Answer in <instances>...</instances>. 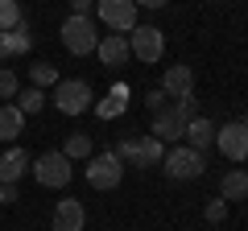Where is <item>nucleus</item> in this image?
<instances>
[{"label":"nucleus","instance_id":"nucleus-10","mask_svg":"<svg viewBox=\"0 0 248 231\" xmlns=\"http://www.w3.org/2000/svg\"><path fill=\"white\" fill-rule=\"evenodd\" d=\"M29 153L21 149V144H9V149L0 153V186H17L21 178L29 173Z\"/></svg>","mask_w":248,"mask_h":231},{"label":"nucleus","instance_id":"nucleus-15","mask_svg":"<svg viewBox=\"0 0 248 231\" xmlns=\"http://www.w3.org/2000/svg\"><path fill=\"white\" fill-rule=\"evenodd\" d=\"M219 198L223 202H244L248 198V169H228L219 178Z\"/></svg>","mask_w":248,"mask_h":231},{"label":"nucleus","instance_id":"nucleus-8","mask_svg":"<svg viewBox=\"0 0 248 231\" xmlns=\"http://www.w3.org/2000/svg\"><path fill=\"white\" fill-rule=\"evenodd\" d=\"M128 50H133V58H141V62H161L166 33H161L157 25H137L133 33H128Z\"/></svg>","mask_w":248,"mask_h":231},{"label":"nucleus","instance_id":"nucleus-2","mask_svg":"<svg viewBox=\"0 0 248 231\" xmlns=\"http://www.w3.org/2000/svg\"><path fill=\"white\" fill-rule=\"evenodd\" d=\"M58 37H62V45H66L75 58H83V54H95V45H99L104 33H99L95 17H87V13H71V17L62 21Z\"/></svg>","mask_w":248,"mask_h":231},{"label":"nucleus","instance_id":"nucleus-7","mask_svg":"<svg viewBox=\"0 0 248 231\" xmlns=\"http://www.w3.org/2000/svg\"><path fill=\"white\" fill-rule=\"evenodd\" d=\"M95 17L99 25H108L112 33H133L137 29V4L133 0H95Z\"/></svg>","mask_w":248,"mask_h":231},{"label":"nucleus","instance_id":"nucleus-4","mask_svg":"<svg viewBox=\"0 0 248 231\" xmlns=\"http://www.w3.org/2000/svg\"><path fill=\"white\" fill-rule=\"evenodd\" d=\"M161 169H166L174 182H195L207 173V157L199 149H190V144H174V149L161 157Z\"/></svg>","mask_w":248,"mask_h":231},{"label":"nucleus","instance_id":"nucleus-11","mask_svg":"<svg viewBox=\"0 0 248 231\" xmlns=\"http://www.w3.org/2000/svg\"><path fill=\"white\" fill-rule=\"evenodd\" d=\"M83 223H87V211H83L79 198H58L50 227H54V231H83Z\"/></svg>","mask_w":248,"mask_h":231},{"label":"nucleus","instance_id":"nucleus-17","mask_svg":"<svg viewBox=\"0 0 248 231\" xmlns=\"http://www.w3.org/2000/svg\"><path fill=\"white\" fill-rule=\"evenodd\" d=\"M25 132V116H21V107L17 103H4L0 107V141H17V136Z\"/></svg>","mask_w":248,"mask_h":231},{"label":"nucleus","instance_id":"nucleus-23","mask_svg":"<svg viewBox=\"0 0 248 231\" xmlns=\"http://www.w3.org/2000/svg\"><path fill=\"white\" fill-rule=\"evenodd\" d=\"M42 103H46V91H37V87L17 91V107H21V116H37V112H42Z\"/></svg>","mask_w":248,"mask_h":231},{"label":"nucleus","instance_id":"nucleus-24","mask_svg":"<svg viewBox=\"0 0 248 231\" xmlns=\"http://www.w3.org/2000/svg\"><path fill=\"white\" fill-rule=\"evenodd\" d=\"M17 91H21L17 71L13 66H0V99H17Z\"/></svg>","mask_w":248,"mask_h":231},{"label":"nucleus","instance_id":"nucleus-6","mask_svg":"<svg viewBox=\"0 0 248 231\" xmlns=\"http://www.w3.org/2000/svg\"><path fill=\"white\" fill-rule=\"evenodd\" d=\"M120 178H124V161L116 157L112 149H108V153H91V157H87V182L95 190H116Z\"/></svg>","mask_w":248,"mask_h":231},{"label":"nucleus","instance_id":"nucleus-18","mask_svg":"<svg viewBox=\"0 0 248 231\" xmlns=\"http://www.w3.org/2000/svg\"><path fill=\"white\" fill-rule=\"evenodd\" d=\"M161 157H166V144H161L157 141V136H149V132H145V136H137V165H161Z\"/></svg>","mask_w":248,"mask_h":231},{"label":"nucleus","instance_id":"nucleus-28","mask_svg":"<svg viewBox=\"0 0 248 231\" xmlns=\"http://www.w3.org/2000/svg\"><path fill=\"white\" fill-rule=\"evenodd\" d=\"M17 198H21L17 186H0V202H17Z\"/></svg>","mask_w":248,"mask_h":231},{"label":"nucleus","instance_id":"nucleus-26","mask_svg":"<svg viewBox=\"0 0 248 231\" xmlns=\"http://www.w3.org/2000/svg\"><path fill=\"white\" fill-rule=\"evenodd\" d=\"M112 153H116V157L124 161V165H128V161H133V165H137V136H124V141L116 144Z\"/></svg>","mask_w":248,"mask_h":231},{"label":"nucleus","instance_id":"nucleus-21","mask_svg":"<svg viewBox=\"0 0 248 231\" xmlns=\"http://www.w3.org/2000/svg\"><path fill=\"white\" fill-rule=\"evenodd\" d=\"M62 153H66L71 161H87L91 157V136L87 132H71V136H66V144H62Z\"/></svg>","mask_w":248,"mask_h":231},{"label":"nucleus","instance_id":"nucleus-29","mask_svg":"<svg viewBox=\"0 0 248 231\" xmlns=\"http://www.w3.org/2000/svg\"><path fill=\"white\" fill-rule=\"evenodd\" d=\"M133 4H141V9H166L170 0H133Z\"/></svg>","mask_w":248,"mask_h":231},{"label":"nucleus","instance_id":"nucleus-3","mask_svg":"<svg viewBox=\"0 0 248 231\" xmlns=\"http://www.w3.org/2000/svg\"><path fill=\"white\" fill-rule=\"evenodd\" d=\"M29 169H33L37 186H46V190H62L66 182H71V173H75V161L66 157L62 149H50V153H42V157L29 161Z\"/></svg>","mask_w":248,"mask_h":231},{"label":"nucleus","instance_id":"nucleus-25","mask_svg":"<svg viewBox=\"0 0 248 231\" xmlns=\"http://www.w3.org/2000/svg\"><path fill=\"white\" fill-rule=\"evenodd\" d=\"M203 219L207 223H223L228 219V202H223V198H211V202L203 206Z\"/></svg>","mask_w":248,"mask_h":231},{"label":"nucleus","instance_id":"nucleus-19","mask_svg":"<svg viewBox=\"0 0 248 231\" xmlns=\"http://www.w3.org/2000/svg\"><path fill=\"white\" fill-rule=\"evenodd\" d=\"M0 37H4V54H9V58H13V54H29V50H33V37H29V21H21L13 33H0Z\"/></svg>","mask_w":248,"mask_h":231},{"label":"nucleus","instance_id":"nucleus-12","mask_svg":"<svg viewBox=\"0 0 248 231\" xmlns=\"http://www.w3.org/2000/svg\"><path fill=\"white\" fill-rule=\"evenodd\" d=\"M161 91H166L170 99H186V95H195V71L182 62H174L166 71V79H161Z\"/></svg>","mask_w":248,"mask_h":231},{"label":"nucleus","instance_id":"nucleus-9","mask_svg":"<svg viewBox=\"0 0 248 231\" xmlns=\"http://www.w3.org/2000/svg\"><path fill=\"white\" fill-rule=\"evenodd\" d=\"M215 144H219V153L228 161H248V128L240 124V120H232V124H223V128H215Z\"/></svg>","mask_w":248,"mask_h":231},{"label":"nucleus","instance_id":"nucleus-5","mask_svg":"<svg viewBox=\"0 0 248 231\" xmlns=\"http://www.w3.org/2000/svg\"><path fill=\"white\" fill-rule=\"evenodd\" d=\"M54 107H58L62 116H83L91 107V83H83V79H58V87H54Z\"/></svg>","mask_w":248,"mask_h":231},{"label":"nucleus","instance_id":"nucleus-13","mask_svg":"<svg viewBox=\"0 0 248 231\" xmlns=\"http://www.w3.org/2000/svg\"><path fill=\"white\" fill-rule=\"evenodd\" d=\"M95 54H99V62H104V66H124L128 58H133V50H128V37H124V33H108V37H99Z\"/></svg>","mask_w":248,"mask_h":231},{"label":"nucleus","instance_id":"nucleus-1","mask_svg":"<svg viewBox=\"0 0 248 231\" xmlns=\"http://www.w3.org/2000/svg\"><path fill=\"white\" fill-rule=\"evenodd\" d=\"M199 116V99L195 95H186V99H170L161 112H153V124H149V136H157L161 144L166 141H182L186 136V124Z\"/></svg>","mask_w":248,"mask_h":231},{"label":"nucleus","instance_id":"nucleus-30","mask_svg":"<svg viewBox=\"0 0 248 231\" xmlns=\"http://www.w3.org/2000/svg\"><path fill=\"white\" fill-rule=\"evenodd\" d=\"M91 4H95V0H71V13H87Z\"/></svg>","mask_w":248,"mask_h":231},{"label":"nucleus","instance_id":"nucleus-31","mask_svg":"<svg viewBox=\"0 0 248 231\" xmlns=\"http://www.w3.org/2000/svg\"><path fill=\"white\" fill-rule=\"evenodd\" d=\"M4 58H9V54H4V37H0V62H4Z\"/></svg>","mask_w":248,"mask_h":231},{"label":"nucleus","instance_id":"nucleus-14","mask_svg":"<svg viewBox=\"0 0 248 231\" xmlns=\"http://www.w3.org/2000/svg\"><path fill=\"white\" fill-rule=\"evenodd\" d=\"M186 144H190V149H199V153H207L215 144V124L211 120H207V116H195V120H190V124H186V136H182Z\"/></svg>","mask_w":248,"mask_h":231},{"label":"nucleus","instance_id":"nucleus-22","mask_svg":"<svg viewBox=\"0 0 248 231\" xmlns=\"http://www.w3.org/2000/svg\"><path fill=\"white\" fill-rule=\"evenodd\" d=\"M21 21H25V13H21L17 0H0V33H13Z\"/></svg>","mask_w":248,"mask_h":231},{"label":"nucleus","instance_id":"nucleus-20","mask_svg":"<svg viewBox=\"0 0 248 231\" xmlns=\"http://www.w3.org/2000/svg\"><path fill=\"white\" fill-rule=\"evenodd\" d=\"M58 66H50V62H37V66H29V83H33L37 91H46V87H58Z\"/></svg>","mask_w":248,"mask_h":231},{"label":"nucleus","instance_id":"nucleus-27","mask_svg":"<svg viewBox=\"0 0 248 231\" xmlns=\"http://www.w3.org/2000/svg\"><path fill=\"white\" fill-rule=\"evenodd\" d=\"M170 103V95L161 87H153V91H145V107H149V112H161V107Z\"/></svg>","mask_w":248,"mask_h":231},{"label":"nucleus","instance_id":"nucleus-16","mask_svg":"<svg viewBox=\"0 0 248 231\" xmlns=\"http://www.w3.org/2000/svg\"><path fill=\"white\" fill-rule=\"evenodd\" d=\"M91 107H95L99 120H120V116L128 112V87H116L108 99H99V103H91Z\"/></svg>","mask_w":248,"mask_h":231}]
</instances>
